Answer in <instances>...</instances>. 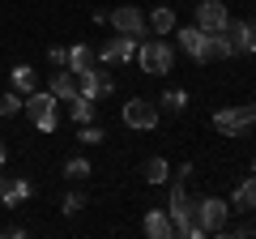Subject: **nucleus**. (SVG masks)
<instances>
[{
	"label": "nucleus",
	"instance_id": "9",
	"mask_svg": "<svg viewBox=\"0 0 256 239\" xmlns=\"http://www.w3.org/2000/svg\"><path fill=\"white\" fill-rule=\"evenodd\" d=\"M226 22H230V9L222 4V0H196V26L201 30H226Z\"/></svg>",
	"mask_w": 256,
	"mask_h": 239
},
{
	"label": "nucleus",
	"instance_id": "31",
	"mask_svg": "<svg viewBox=\"0 0 256 239\" xmlns=\"http://www.w3.org/2000/svg\"><path fill=\"white\" fill-rule=\"evenodd\" d=\"M252 171H256V158H252Z\"/></svg>",
	"mask_w": 256,
	"mask_h": 239
},
{
	"label": "nucleus",
	"instance_id": "16",
	"mask_svg": "<svg viewBox=\"0 0 256 239\" xmlns=\"http://www.w3.org/2000/svg\"><path fill=\"white\" fill-rule=\"evenodd\" d=\"M146 26H150V34H171V30H175V9L158 4V9L150 13V22H146Z\"/></svg>",
	"mask_w": 256,
	"mask_h": 239
},
{
	"label": "nucleus",
	"instance_id": "5",
	"mask_svg": "<svg viewBox=\"0 0 256 239\" xmlns=\"http://www.w3.org/2000/svg\"><path fill=\"white\" fill-rule=\"evenodd\" d=\"M158 116H162V111H158L154 102H146V98H128L124 102V124H128V128H137V132L158 128Z\"/></svg>",
	"mask_w": 256,
	"mask_h": 239
},
{
	"label": "nucleus",
	"instance_id": "20",
	"mask_svg": "<svg viewBox=\"0 0 256 239\" xmlns=\"http://www.w3.org/2000/svg\"><path fill=\"white\" fill-rule=\"evenodd\" d=\"M94 60H98L94 47H86V43H73V47H68V68H90Z\"/></svg>",
	"mask_w": 256,
	"mask_h": 239
},
{
	"label": "nucleus",
	"instance_id": "26",
	"mask_svg": "<svg viewBox=\"0 0 256 239\" xmlns=\"http://www.w3.org/2000/svg\"><path fill=\"white\" fill-rule=\"evenodd\" d=\"M77 141H86V146H98V141H102V128H98V124H82Z\"/></svg>",
	"mask_w": 256,
	"mask_h": 239
},
{
	"label": "nucleus",
	"instance_id": "6",
	"mask_svg": "<svg viewBox=\"0 0 256 239\" xmlns=\"http://www.w3.org/2000/svg\"><path fill=\"white\" fill-rule=\"evenodd\" d=\"M107 22L116 26V34H132V38H146V13L137 9V4H120L116 13H107Z\"/></svg>",
	"mask_w": 256,
	"mask_h": 239
},
{
	"label": "nucleus",
	"instance_id": "13",
	"mask_svg": "<svg viewBox=\"0 0 256 239\" xmlns=\"http://www.w3.org/2000/svg\"><path fill=\"white\" fill-rule=\"evenodd\" d=\"M141 226H146V235H154V239H171V235H175V222H171V214H166V210H154V205L146 210Z\"/></svg>",
	"mask_w": 256,
	"mask_h": 239
},
{
	"label": "nucleus",
	"instance_id": "27",
	"mask_svg": "<svg viewBox=\"0 0 256 239\" xmlns=\"http://www.w3.org/2000/svg\"><path fill=\"white\" fill-rule=\"evenodd\" d=\"M47 60H52V68H68V47H52Z\"/></svg>",
	"mask_w": 256,
	"mask_h": 239
},
{
	"label": "nucleus",
	"instance_id": "18",
	"mask_svg": "<svg viewBox=\"0 0 256 239\" xmlns=\"http://www.w3.org/2000/svg\"><path fill=\"white\" fill-rule=\"evenodd\" d=\"M230 56H239L235 43H230V34L226 30H214L210 34V60H230Z\"/></svg>",
	"mask_w": 256,
	"mask_h": 239
},
{
	"label": "nucleus",
	"instance_id": "2",
	"mask_svg": "<svg viewBox=\"0 0 256 239\" xmlns=\"http://www.w3.org/2000/svg\"><path fill=\"white\" fill-rule=\"evenodd\" d=\"M60 98H56L52 90H30L26 98H22V116L34 124L38 132H56V124H60Z\"/></svg>",
	"mask_w": 256,
	"mask_h": 239
},
{
	"label": "nucleus",
	"instance_id": "29",
	"mask_svg": "<svg viewBox=\"0 0 256 239\" xmlns=\"http://www.w3.org/2000/svg\"><path fill=\"white\" fill-rule=\"evenodd\" d=\"M239 111H244V120H248V128H252V124H256V102H244V107H239Z\"/></svg>",
	"mask_w": 256,
	"mask_h": 239
},
{
	"label": "nucleus",
	"instance_id": "4",
	"mask_svg": "<svg viewBox=\"0 0 256 239\" xmlns=\"http://www.w3.org/2000/svg\"><path fill=\"white\" fill-rule=\"evenodd\" d=\"M226 218H230V205L222 196H201L196 201V230L201 235H222L226 230Z\"/></svg>",
	"mask_w": 256,
	"mask_h": 239
},
{
	"label": "nucleus",
	"instance_id": "3",
	"mask_svg": "<svg viewBox=\"0 0 256 239\" xmlns=\"http://www.w3.org/2000/svg\"><path fill=\"white\" fill-rule=\"evenodd\" d=\"M137 64H141L146 77H162V73L175 68V47L166 43L162 34H158V38H141V43H137Z\"/></svg>",
	"mask_w": 256,
	"mask_h": 239
},
{
	"label": "nucleus",
	"instance_id": "1",
	"mask_svg": "<svg viewBox=\"0 0 256 239\" xmlns=\"http://www.w3.org/2000/svg\"><path fill=\"white\" fill-rule=\"evenodd\" d=\"M166 214H171V222H175V235L201 239V230H196V196L184 188V180H175V184H171V201H166Z\"/></svg>",
	"mask_w": 256,
	"mask_h": 239
},
{
	"label": "nucleus",
	"instance_id": "15",
	"mask_svg": "<svg viewBox=\"0 0 256 239\" xmlns=\"http://www.w3.org/2000/svg\"><path fill=\"white\" fill-rule=\"evenodd\" d=\"M47 90H52L60 102L77 98V73H73V68H60V73H52V86H47Z\"/></svg>",
	"mask_w": 256,
	"mask_h": 239
},
{
	"label": "nucleus",
	"instance_id": "12",
	"mask_svg": "<svg viewBox=\"0 0 256 239\" xmlns=\"http://www.w3.org/2000/svg\"><path fill=\"white\" fill-rule=\"evenodd\" d=\"M226 34H230V43H235L239 56H244V52L256 56V18L252 22H226Z\"/></svg>",
	"mask_w": 256,
	"mask_h": 239
},
{
	"label": "nucleus",
	"instance_id": "19",
	"mask_svg": "<svg viewBox=\"0 0 256 239\" xmlns=\"http://www.w3.org/2000/svg\"><path fill=\"white\" fill-rule=\"evenodd\" d=\"M141 175H146V184H166V180H171V162H166V158H146Z\"/></svg>",
	"mask_w": 256,
	"mask_h": 239
},
{
	"label": "nucleus",
	"instance_id": "21",
	"mask_svg": "<svg viewBox=\"0 0 256 239\" xmlns=\"http://www.w3.org/2000/svg\"><path fill=\"white\" fill-rule=\"evenodd\" d=\"M9 82H13V90H18V94H30V90L38 86V82H34V68H30V64H18Z\"/></svg>",
	"mask_w": 256,
	"mask_h": 239
},
{
	"label": "nucleus",
	"instance_id": "25",
	"mask_svg": "<svg viewBox=\"0 0 256 239\" xmlns=\"http://www.w3.org/2000/svg\"><path fill=\"white\" fill-rule=\"evenodd\" d=\"M22 111V94L13 90V94H0V116H18Z\"/></svg>",
	"mask_w": 256,
	"mask_h": 239
},
{
	"label": "nucleus",
	"instance_id": "28",
	"mask_svg": "<svg viewBox=\"0 0 256 239\" xmlns=\"http://www.w3.org/2000/svg\"><path fill=\"white\" fill-rule=\"evenodd\" d=\"M82 196H77V192H68V196H64V214H77V210H82Z\"/></svg>",
	"mask_w": 256,
	"mask_h": 239
},
{
	"label": "nucleus",
	"instance_id": "11",
	"mask_svg": "<svg viewBox=\"0 0 256 239\" xmlns=\"http://www.w3.org/2000/svg\"><path fill=\"white\" fill-rule=\"evenodd\" d=\"M30 192H34V184H30V180H9V175H0V205H22V201H30Z\"/></svg>",
	"mask_w": 256,
	"mask_h": 239
},
{
	"label": "nucleus",
	"instance_id": "23",
	"mask_svg": "<svg viewBox=\"0 0 256 239\" xmlns=\"http://www.w3.org/2000/svg\"><path fill=\"white\" fill-rule=\"evenodd\" d=\"M222 235H235V239H252V235H256V222H252V218L244 214V222H235V226H226Z\"/></svg>",
	"mask_w": 256,
	"mask_h": 239
},
{
	"label": "nucleus",
	"instance_id": "14",
	"mask_svg": "<svg viewBox=\"0 0 256 239\" xmlns=\"http://www.w3.org/2000/svg\"><path fill=\"white\" fill-rule=\"evenodd\" d=\"M230 214H256V175H248L244 184L230 192Z\"/></svg>",
	"mask_w": 256,
	"mask_h": 239
},
{
	"label": "nucleus",
	"instance_id": "24",
	"mask_svg": "<svg viewBox=\"0 0 256 239\" xmlns=\"http://www.w3.org/2000/svg\"><path fill=\"white\" fill-rule=\"evenodd\" d=\"M64 175H68V180H86V175H90V162H86V158H68V162H64Z\"/></svg>",
	"mask_w": 256,
	"mask_h": 239
},
{
	"label": "nucleus",
	"instance_id": "7",
	"mask_svg": "<svg viewBox=\"0 0 256 239\" xmlns=\"http://www.w3.org/2000/svg\"><path fill=\"white\" fill-rule=\"evenodd\" d=\"M137 43L141 38H132V34H116L98 47V60L102 64H128V60H137Z\"/></svg>",
	"mask_w": 256,
	"mask_h": 239
},
{
	"label": "nucleus",
	"instance_id": "30",
	"mask_svg": "<svg viewBox=\"0 0 256 239\" xmlns=\"http://www.w3.org/2000/svg\"><path fill=\"white\" fill-rule=\"evenodd\" d=\"M4 158H9V146H4V141H0V166H4Z\"/></svg>",
	"mask_w": 256,
	"mask_h": 239
},
{
	"label": "nucleus",
	"instance_id": "8",
	"mask_svg": "<svg viewBox=\"0 0 256 239\" xmlns=\"http://www.w3.org/2000/svg\"><path fill=\"white\" fill-rule=\"evenodd\" d=\"M180 52L192 56L196 64H210V30H201V26H180Z\"/></svg>",
	"mask_w": 256,
	"mask_h": 239
},
{
	"label": "nucleus",
	"instance_id": "17",
	"mask_svg": "<svg viewBox=\"0 0 256 239\" xmlns=\"http://www.w3.org/2000/svg\"><path fill=\"white\" fill-rule=\"evenodd\" d=\"M68 116H73L77 128H82V124H94V98H86V94L68 98Z\"/></svg>",
	"mask_w": 256,
	"mask_h": 239
},
{
	"label": "nucleus",
	"instance_id": "22",
	"mask_svg": "<svg viewBox=\"0 0 256 239\" xmlns=\"http://www.w3.org/2000/svg\"><path fill=\"white\" fill-rule=\"evenodd\" d=\"M184 107H188V94L184 90H166L162 98H158V111H171V116H180Z\"/></svg>",
	"mask_w": 256,
	"mask_h": 239
},
{
	"label": "nucleus",
	"instance_id": "10",
	"mask_svg": "<svg viewBox=\"0 0 256 239\" xmlns=\"http://www.w3.org/2000/svg\"><path fill=\"white\" fill-rule=\"evenodd\" d=\"M214 128H218L222 137H244V132H248V120H244V111H239V107H218V111H214Z\"/></svg>",
	"mask_w": 256,
	"mask_h": 239
}]
</instances>
